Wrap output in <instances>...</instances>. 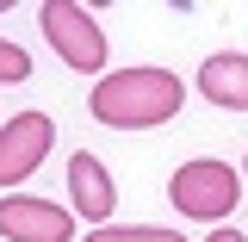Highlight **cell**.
Here are the masks:
<instances>
[{"mask_svg": "<svg viewBox=\"0 0 248 242\" xmlns=\"http://www.w3.org/2000/svg\"><path fill=\"white\" fill-rule=\"evenodd\" d=\"M0 236L6 242H68L75 236V211L56 205V199L6 193V199H0Z\"/></svg>", "mask_w": 248, "mask_h": 242, "instance_id": "5b68a950", "label": "cell"}, {"mask_svg": "<svg viewBox=\"0 0 248 242\" xmlns=\"http://www.w3.org/2000/svg\"><path fill=\"white\" fill-rule=\"evenodd\" d=\"M199 93H205L211 106H223V112H248V56H236V50L205 56V68H199Z\"/></svg>", "mask_w": 248, "mask_h": 242, "instance_id": "52a82bcc", "label": "cell"}, {"mask_svg": "<svg viewBox=\"0 0 248 242\" xmlns=\"http://www.w3.org/2000/svg\"><path fill=\"white\" fill-rule=\"evenodd\" d=\"M93 118L112 124V130H155V124L180 118L186 106V87L174 68H112V75H99V87H93Z\"/></svg>", "mask_w": 248, "mask_h": 242, "instance_id": "6da1fadb", "label": "cell"}, {"mask_svg": "<svg viewBox=\"0 0 248 242\" xmlns=\"http://www.w3.org/2000/svg\"><path fill=\"white\" fill-rule=\"evenodd\" d=\"M87 242H186V236L161 230V224H99V230H87Z\"/></svg>", "mask_w": 248, "mask_h": 242, "instance_id": "ba28073f", "label": "cell"}, {"mask_svg": "<svg viewBox=\"0 0 248 242\" xmlns=\"http://www.w3.org/2000/svg\"><path fill=\"white\" fill-rule=\"evenodd\" d=\"M68 199H75V217H87L93 230L99 224H112V205H118V193H112V174H106V161L99 155H75L68 161Z\"/></svg>", "mask_w": 248, "mask_h": 242, "instance_id": "8992f818", "label": "cell"}, {"mask_svg": "<svg viewBox=\"0 0 248 242\" xmlns=\"http://www.w3.org/2000/svg\"><path fill=\"white\" fill-rule=\"evenodd\" d=\"M0 13H6V0H0Z\"/></svg>", "mask_w": 248, "mask_h": 242, "instance_id": "8fae6325", "label": "cell"}, {"mask_svg": "<svg viewBox=\"0 0 248 242\" xmlns=\"http://www.w3.org/2000/svg\"><path fill=\"white\" fill-rule=\"evenodd\" d=\"M56 143V124L50 112H19V118L0 124V186H25L37 168H44V155Z\"/></svg>", "mask_w": 248, "mask_h": 242, "instance_id": "277c9868", "label": "cell"}, {"mask_svg": "<svg viewBox=\"0 0 248 242\" xmlns=\"http://www.w3.org/2000/svg\"><path fill=\"white\" fill-rule=\"evenodd\" d=\"M44 37L56 44V56L75 68V75H99L106 68V37H99V19L75 0H50L44 6Z\"/></svg>", "mask_w": 248, "mask_h": 242, "instance_id": "3957f363", "label": "cell"}, {"mask_svg": "<svg viewBox=\"0 0 248 242\" xmlns=\"http://www.w3.org/2000/svg\"><path fill=\"white\" fill-rule=\"evenodd\" d=\"M25 75H31V56L19 50V44L0 37V87H13V81H25Z\"/></svg>", "mask_w": 248, "mask_h": 242, "instance_id": "9c48e42d", "label": "cell"}, {"mask_svg": "<svg viewBox=\"0 0 248 242\" xmlns=\"http://www.w3.org/2000/svg\"><path fill=\"white\" fill-rule=\"evenodd\" d=\"M242 168H248V161H242Z\"/></svg>", "mask_w": 248, "mask_h": 242, "instance_id": "7c38bea8", "label": "cell"}, {"mask_svg": "<svg viewBox=\"0 0 248 242\" xmlns=\"http://www.w3.org/2000/svg\"><path fill=\"white\" fill-rule=\"evenodd\" d=\"M205 242H248V236H242V230H230V224H223V230H211Z\"/></svg>", "mask_w": 248, "mask_h": 242, "instance_id": "30bf717a", "label": "cell"}, {"mask_svg": "<svg viewBox=\"0 0 248 242\" xmlns=\"http://www.w3.org/2000/svg\"><path fill=\"white\" fill-rule=\"evenodd\" d=\"M168 199H174V211L186 217H217L236 211V199H242V180H236V168L230 161H217V155H199V161H180L174 168V180H168Z\"/></svg>", "mask_w": 248, "mask_h": 242, "instance_id": "7a4b0ae2", "label": "cell"}]
</instances>
